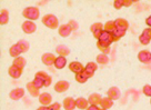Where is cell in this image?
Returning a JSON list of instances; mask_svg holds the SVG:
<instances>
[{"label": "cell", "mask_w": 151, "mask_h": 110, "mask_svg": "<svg viewBox=\"0 0 151 110\" xmlns=\"http://www.w3.org/2000/svg\"><path fill=\"white\" fill-rule=\"evenodd\" d=\"M42 24L50 29L59 28V21L55 14H46L42 17Z\"/></svg>", "instance_id": "1"}, {"label": "cell", "mask_w": 151, "mask_h": 110, "mask_svg": "<svg viewBox=\"0 0 151 110\" xmlns=\"http://www.w3.org/2000/svg\"><path fill=\"white\" fill-rule=\"evenodd\" d=\"M22 14H24V18H27L30 21L39 19V17H40V12H39V9L37 7H27L22 11Z\"/></svg>", "instance_id": "2"}, {"label": "cell", "mask_w": 151, "mask_h": 110, "mask_svg": "<svg viewBox=\"0 0 151 110\" xmlns=\"http://www.w3.org/2000/svg\"><path fill=\"white\" fill-rule=\"evenodd\" d=\"M21 28L24 30V32L26 34H33L36 30H37V26L33 21H30V20H26L24 21V24H21Z\"/></svg>", "instance_id": "3"}, {"label": "cell", "mask_w": 151, "mask_h": 110, "mask_svg": "<svg viewBox=\"0 0 151 110\" xmlns=\"http://www.w3.org/2000/svg\"><path fill=\"white\" fill-rule=\"evenodd\" d=\"M139 41L141 45L143 46H146L148 43H150L151 41V28H146L143 31H142V34L140 35V37H139Z\"/></svg>", "instance_id": "4"}, {"label": "cell", "mask_w": 151, "mask_h": 110, "mask_svg": "<svg viewBox=\"0 0 151 110\" xmlns=\"http://www.w3.org/2000/svg\"><path fill=\"white\" fill-rule=\"evenodd\" d=\"M138 59L139 61L146 65H150L151 63V52L148 50H141L138 53Z\"/></svg>", "instance_id": "5"}, {"label": "cell", "mask_w": 151, "mask_h": 110, "mask_svg": "<svg viewBox=\"0 0 151 110\" xmlns=\"http://www.w3.org/2000/svg\"><path fill=\"white\" fill-rule=\"evenodd\" d=\"M56 59H57V57H55V55L50 52L43 53L42 57H41V60H42V62L46 66H52V65H55Z\"/></svg>", "instance_id": "6"}, {"label": "cell", "mask_w": 151, "mask_h": 110, "mask_svg": "<svg viewBox=\"0 0 151 110\" xmlns=\"http://www.w3.org/2000/svg\"><path fill=\"white\" fill-rule=\"evenodd\" d=\"M120 96H121V91L117 87H111L107 92V97L110 98L111 100H117L120 98Z\"/></svg>", "instance_id": "7"}, {"label": "cell", "mask_w": 151, "mask_h": 110, "mask_svg": "<svg viewBox=\"0 0 151 110\" xmlns=\"http://www.w3.org/2000/svg\"><path fill=\"white\" fill-rule=\"evenodd\" d=\"M69 82L66 81V80H60V81H58L56 83V86H55V90L57 92H59V93H62V92H66L68 89H69Z\"/></svg>", "instance_id": "8"}, {"label": "cell", "mask_w": 151, "mask_h": 110, "mask_svg": "<svg viewBox=\"0 0 151 110\" xmlns=\"http://www.w3.org/2000/svg\"><path fill=\"white\" fill-rule=\"evenodd\" d=\"M24 96V90L22 88H16V89L10 91L9 93L10 99H12V100H19V99H21Z\"/></svg>", "instance_id": "9"}, {"label": "cell", "mask_w": 151, "mask_h": 110, "mask_svg": "<svg viewBox=\"0 0 151 110\" xmlns=\"http://www.w3.org/2000/svg\"><path fill=\"white\" fill-rule=\"evenodd\" d=\"M97 69H98V65L96 63V62H88L87 65H86L85 69H83V71L88 75V77H92L93 76V73L97 71Z\"/></svg>", "instance_id": "10"}, {"label": "cell", "mask_w": 151, "mask_h": 110, "mask_svg": "<svg viewBox=\"0 0 151 110\" xmlns=\"http://www.w3.org/2000/svg\"><path fill=\"white\" fill-rule=\"evenodd\" d=\"M73 30L71 29V27L69 26V24H61L60 27H59V35L63 37V38H67V37H69L71 35Z\"/></svg>", "instance_id": "11"}, {"label": "cell", "mask_w": 151, "mask_h": 110, "mask_svg": "<svg viewBox=\"0 0 151 110\" xmlns=\"http://www.w3.org/2000/svg\"><path fill=\"white\" fill-rule=\"evenodd\" d=\"M76 106H77L78 109L87 110L90 107V104H89V101H88V99H86V98H83V97H80V98H77V100H76Z\"/></svg>", "instance_id": "12"}, {"label": "cell", "mask_w": 151, "mask_h": 110, "mask_svg": "<svg viewBox=\"0 0 151 110\" xmlns=\"http://www.w3.org/2000/svg\"><path fill=\"white\" fill-rule=\"evenodd\" d=\"M51 100H52L51 95L48 93V92L40 93V96H39V101H40V104H41L42 106H46V107H49V106H50Z\"/></svg>", "instance_id": "13"}, {"label": "cell", "mask_w": 151, "mask_h": 110, "mask_svg": "<svg viewBox=\"0 0 151 110\" xmlns=\"http://www.w3.org/2000/svg\"><path fill=\"white\" fill-rule=\"evenodd\" d=\"M69 69H70V71L75 72L76 75H77V73H79V72L83 71L85 67H83L79 61H72L69 63Z\"/></svg>", "instance_id": "14"}, {"label": "cell", "mask_w": 151, "mask_h": 110, "mask_svg": "<svg viewBox=\"0 0 151 110\" xmlns=\"http://www.w3.org/2000/svg\"><path fill=\"white\" fill-rule=\"evenodd\" d=\"M77 107L76 106V100L72 97H67L63 100V108L66 110H73Z\"/></svg>", "instance_id": "15"}, {"label": "cell", "mask_w": 151, "mask_h": 110, "mask_svg": "<svg viewBox=\"0 0 151 110\" xmlns=\"http://www.w3.org/2000/svg\"><path fill=\"white\" fill-rule=\"evenodd\" d=\"M8 73H9V76L11 77V78L18 79V78H20L21 75H22V69L14 67V66H11V67L9 68V70H8Z\"/></svg>", "instance_id": "16"}, {"label": "cell", "mask_w": 151, "mask_h": 110, "mask_svg": "<svg viewBox=\"0 0 151 110\" xmlns=\"http://www.w3.org/2000/svg\"><path fill=\"white\" fill-rule=\"evenodd\" d=\"M114 24H116V27L117 29H120V30H123V31H127V29L129 28V24L126 19L123 18H118V19L114 20Z\"/></svg>", "instance_id": "17"}, {"label": "cell", "mask_w": 151, "mask_h": 110, "mask_svg": "<svg viewBox=\"0 0 151 110\" xmlns=\"http://www.w3.org/2000/svg\"><path fill=\"white\" fill-rule=\"evenodd\" d=\"M22 53V50H21V48L19 47L18 43H16V45H14V46H11L9 49V55L11 56L12 58H18L20 57V55Z\"/></svg>", "instance_id": "18"}, {"label": "cell", "mask_w": 151, "mask_h": 110, "mask_svg": "<svg viewBox=\"0 0 151 110\" xmlns=\"http://www.w3.org/2000/svg\"><path fill=\"white\" fill-rule=\"evenodd\" d=\"M56 51L58 52V55L61 56V57H67V56L70 55V49L68 48L67 46H65V45H59V46H57Z\"/></svg>", "instance_id": "19"}, {"label": "cell", "mask_w": 151, "mask_h": 110, "mask_svg": "<svg viewBox=\"0 0 151 110\" xmlns=\"http://www.w3.org/2000/svg\"><path fill=\"white\" fill-rule=\"evenodd\" d=\"M101 99H102V97L100 96L99 93H92V95H90V97L88 98V101H89L90 106H98V105H100Z\"/></svg>", "instance_id": "20"}, {"label": "cell", "mask_w": 151, "mask_h": 110, "mask_svg": "<svg viewBox=\"0 0 151 110\" xmlns=\"http://www.w3.org/2000/svg\"><path fill=\"white\" fill-rule=\"evenodd\" d=\"M27 89H28L29 93L32 97H39L40 96V89L33 85V82H28L27 83Z\"/></svg>", "instance_id": "21"}, {"label": "cell", "mask_w": 151, "mask_h": 110, "mask_svg": "<svg viewBox=\"0 0 151 110\" xmlns=\"http://www.w3.org/2000/svg\"><path fill=\"white\" fill-rule=\"evenodd\" d=\"M26 65H27V60L22 57L14 58V62H12V66H14V67H17V68H20V69H24Z\"/></svg>", "instance_id": "22"}, {"label": "cell", "mask_w": 151, "mask_h": 110, "mask_svg": "<svg viewBox=\"0 0 151 110\" xmlns=\"http://www.w3.org/2000/svg\"><path fill=\"white\" fill-rule=\"evenodd\" d=\"M67 65V58L66 57H61V56H58L55 61V67L57 69H62L65 68Z\"/></svg>", "instance_id": "23"}, {"label": "cell", "mask_w": 151, "mask_h": 110, "mask_svg": "<svg viewBox=\"0 0 151 110\" xmlns=\"http://www.w3.org/2000/svg\"><path fill=\"white\" fill-rule=\"evenodd\" d=\"M9 21V12L7 9H2L0 11V24H7Z\"/></svg>", "instance_id": "24"}, {"label": "cell", "mask_w": 151, "mask_h": 110, "mask_svg": "<svg viewBox=\"0 0 151 110\" xmlns=\"http://www.w3.org/2000/svg\"><path fill=\"white\" fill-rule=\"evenodd\" d=\"M100 105H101V107H102V109L108 110L109 108H111V107H112L113 100H111V99H110V98H108V97H102Z\"/></svg>", "instance_id": "25"}, {"label": "cell", "mask_w": 151, "mask_h": 110, "mask_svg": "<svg viewBox=\"0 0 151 110\" xmlns=\"http://www.w3.org/2000/svg\"><path fill=\"white\" fill-rule=\"evenodd\" d=\"M88 79H89V77H88V75L85 71H81L76 75V80L79 83H85V82L88 81Z\"/></svg>", "instance_id": "26"}, {"label": "cell", "mask_w": 151, "mask_h": 110, "mask_svg": "<svg viewBox=\"0 0 151 110\" xmlns=\"http://www.w3.org/2000/svg\"><path fill=\"white\" fill-rule=\"evenodd\" d=\"M111 35H112L113 41H117V40H119L120 38H122L123 36L126 35V31H123V30H120V29H116L113 32H111Z\"/></svg>", "instance_id": "27"}, {"label": "cell", "mask_w": 151, "mask_h": 110, "mask_svg": "<svg viewBox=\"0 0 151 110\" xmlns=\"http://www.w3.org/2000/svg\"><path fill=\"white\" fill-rule=\"evenodd\" d=\"M109 62V58L107 55L104 53H100L97 56V63H100V65H107Z\"/></svg>", "instance_id": "28"}, {"label": "cell", "mask_w": 151, "mask_h": 110, "mask_svg": "<svg viewBox=\"0 0 151 110\" xmlns=\"http://www.w3.org/2000/svg\"><path fill=\"white\" fill-rule=\"evenodd\" d=\"M116 29H117V27H116L114 21H108V22L104 24V30L108 31V32H113Z\"/></svg>", "instance_id": "29"}, {"label": "cell", "mask_w": 151, "mask_h": 110, "mask_svg": "<svg viewBox=\"0 0 151 110\" xmlns=\"http://www.w3.org/2000/svg\"><path fill=\"white\" fill-rule=\"evenodd\" d=\"M90 30L92 34H96V32H99V31H102L104 30V24H100V22H96L93 24L91 27H90Z\"/></svg>", "instance_id": "30"}, {"label": "cell", "mask_w": 151, "mask_h": 110, "mask_svg": "<svg viewBox=\"0 0 151 110\" xmlns=\"http://www.w3.org/2000/svg\"><path fill=\"white\" fill-rule=\"evenodd\" d=\"M18 45H19V47L21 48V50H22V52H27L29 50V47H30V46H29V42L27 40H24V39L19 40Z\"/></svg>", "instance_id": "31"}, {"label": "cell", "mask_w": 151, "mask_h": 110, "mask_svg": "<svg viewBox=\"0 0 151 110\" xmlns=\"http://www.w3.org/2000/svg\"><path fill=\"white\" fill-rule=\"evenodd\" d=\"M49 77V75H48L47 72L45 71H38L36 75H35V78H39V79H41L43 82L47 80V78Z\"/></svg>", "instance_id": "32"}, {"label": "cell", "mask_w": 151, "mask_h": 110, "mask_svg": "<svg viewBox=\"0 0 151 110\" xmlns=\"http://www.w3.org/2000/svg\"><path fill=\"white\" fill-rule=\"evenodd\" d=\"M32 82H33V85L37 87V88H39V89H40L41 87H45V82H43L41 79H39V78H35Z\"/></svg>", "instance_id": "33"}, {"label": "cell", "mask_w": 151, "mask_h": 110, "mask_svg": "<svg viewBox=\"0 0 151 110\" xmlns=\"http://www.w3.org/2000/svg\"><path fill=\"white\" fill-rule=\"evenodd\" d=\"M142 91H143V93H145L147 97H151V86L150 85H146V86L143 87Z\"/></svg>", "instance_id": "34"}, {"label": "cell", "mask_w": 151, "mask_h": 110, "mask_svg": "<svg viewBox=\"0 0 151 110\" xmlns=\"http://www.w3.org/2000/svg\"><path fill=\"white\" fill-rule=\"evenodd\" d=\"M68 24H69V26H70L71 29H72L73 31H75V30H77V29L79 28V24H78V22H77L76 20H70V21H69Z\"/></svg>", "instance_id": "35"}, {"label": "cell", "mask_w": 151, "mask_h": 110, "mask_svg": "<svg viewBox=\"0 0 151 110\" xmlns=\"http://www.w3.org/2000/svg\"><path fill=\"white\" fill-rule=\"evenodd\" d=\"M113 6H114V8L116 9H120L121 7H123V0H116V1H113Z\"/></svg>", "instance_id": "36"}, {"label": "cell", "mask_w": 151, "mask_h": 110, "mask_svg": "<svg viewBox=\"0 0 151 110\" xmlns=\"http://www.w3.org/2000/svg\"><path fill=\"white\" fill-rule=\"evenodd\" d=\"M61 108V105L59 102H56V104H51L49 106V110H60Z\"/></svg>", "instance_id": "37"}, {"label": "cell", "mask_w": 151, "mask_h": 110, "mask_svg": "<svg viewBox=\"0 0 151 110\" xmlns=\"http://www.w3.org/2000/svg\"><path fill=\"white\" fill-rule=\"evenodd\" d=\"M51 82H52V78L50 76L47 78V80L45 81V87H49L50 85H51Z\"/></svg>", "instance_id": "38"}, {"label": "cell", "mask_w": 151, "mask_h": 110, "mask_svg": "<svg viewBox=\"0 0 151 110\" xmlns=\"http://www.w3.org/2000/svg\"><path fill=\"white\" fill-rule=\"evenodd\" d=\"M146 24L148 26V28H151V16H149L146 19Z\"/></svg>", "instance_id": "39"}, {"label": "cell", "mask_w": 151, "mask_h": 110, "mask_svg": "<svg viewBox=\"0 0 151 110\" xmlns=\"http://www.w3.org/2000/svg\"><path fill=\"white\" fill-rule=\"evenodd\" d=\"M87 110H101V109H100L98 106H90Z\"/></svg>", "instance_id": "40"}, {"label": "cell", "mask_w": 151, "mask_h": 110, "mask_svg": "<svg viewBox=\"0 0 151 110\" xmlns=\"http://www.w3.org/2000/svg\"><path fill=\"white\" fill-rule=\"evenodd\" d=\"M123 5H124V7H129L130 5H132V1H127V0H123Z\"/></svg>", "instance_id": "41"}, {"label": "cell", "mask_w": 151, "mask_h": 110, "mask_svg": "<svg viewBox=\"0 0 151 110\" xmlns=\"http://www.w3.org/2000/svg\"><path fill=\"white\" fill-rule=\"evenodd\" d=\"M37 110H49V107H46V106H41V107H39Z\"/></svg>", "instance_id": "42"}, {"label": "cell", "mask_w": 151, "mask_h": 110, "mask_svg": "<svg viewBox=\"0 0 151 110\" xmlns=\"http://www.w3.org/2000/svg\"><path fill=\"white\" fill-rule=\"evenodd\" d=\"M101 110H107V109H101Z\"/></svg>", "instance_id": "43"}, {"label": "cell", "mask_w": 151, "mask_h": 110, "mask_svg": "<svg viewBox=\"0 0 151 110\" xmlns=\"http://www.w3.org/2000/svg\"><path fill=\"white\" fill-rule=\"evenodd\" d=\"M150 104H151V100H150Z\"/></svg>", "instance_id": "44"}]
</instances>
